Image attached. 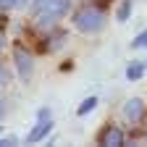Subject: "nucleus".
<instances>
[{"label":"nucleus","mask_w":147,"mask_h":147,"mask_svg":"<svg viewBox=\"0 0 147 147\" xmlns=\"http://www.w3.org/2000/svg\"><path fill=\"white\" fill-rule=\"evenodd\" d=\"M5 82V74H3V66H0V84Z\"/></svg>","instance_id":"f8f14e48"},{"label":"nucleus","mask_w":147,"mask_h":147,"mask_svg":"<svg viewBox=\"0 0 147 147\" xmlns=\"http://www.w3.org/2000/svg\"><path fill=\"white\" fill-rule=\"evenodd\" d=\"M95 105H97V97H87V100L79 105L76 113H79V116H87V113H92V110H95Z\"/></svg>","instance_id":"1a4fd4ad"},{"label":"nucleus","mask_w":147,"mask_h":147,"mask_svg":"<svg viewBox=\"0 0 147 147\" xmlns=\"http://www.w3.org/2000/svg\"><path fill=\"white\" fill-rule=\"evenodd\" d=\"M123 116H126L129 121H139V118L144 116V100H142V97H131V100L123 105Z\"/></svg>","instance_id":"7ed1b4c3"},{"label":"nucleus","mask_w":147,"mask_h":147,"mask_svg":"<svg viewBox=\"0 0 147 147\" xmlns=\"http://www.w3.org/2000/svg\"><path fill=\"white\" fill-rule=\"evenodd\" d=\"M100 144H105V147H121L123 144V131L116 129V126H108L105 131L100 134Z\"/></svg>","instance_id":"20e7f679"},{"label":"nucleus","mask_w":147,"mask_h":147,"mask_svg":"<svg viewBox=\"0 0 147 147\" xmlns=\"http://www.w3.org/2000/svg\"><path fill=\"white\" fill-rule=\"evenodd\" d=\"M129 16H131V0H123V3L118 5V13H116V18L123 24V21H129Z\"/></svg>","instance_id":"6e6552de"},{"label":"nucleus","mask_w":147,"mask_h":147,"mask_svg":"<svg viewBox=\"0 0 147 147\" xmlns=\"http://www.w3.org/2000/svg\"><path fill=\"white\" fill-rule=\"evenodd\" d=\"M66 11H68V0H40L37 3V24L47 26L58 18H63Z\"/></svg>","instance_id":"f257e3e1"},{"label":"nucleus","mask_w":147,"mask_h":147,"mask_svg":"<svg viewBox=\"0 0 147 147\" xmlns=\"http://www.w3.org/2000/svg\"><path fill=\"white\" fill-rule=\"evenodd\" d=\"M13 58H16V68H18V74H21V76H29L32 74V55L29 53H24V50H16L13 53Z\"/></svg>","instance_id":"423d86ee"},{"label":"nucleus","mask_w":147,"mask_h":147,"mask_svg":"<svg viewBox=\"0 0 147 147\" xmlns=\"http://www.w3.org/2000/svg\"><path fill=\"white\" fill-rule=\"evenodd\" d=\"M131 47H134V50H142V47H147V29H144L142 34H137V40L131 42Z\"/></svg>","instance_id":"9d476101"},{"label":"nucleus","mask_w":147,"mask_h":147,"mask_svg":"<svg viewBox=\"0 0 147 147\" xmlns=\"http://www.w3.org/2000/svg\"><path fill=\"white\" fill-rule=\"evenodd\" d=\"M50 129H53L50 118H40V123H37L32 131L26 134V142H40V139H45V137L50 134Z\"/></svg>","instance_id":"39448f33"},{"label":"nucleus","mask_w":147,"mask_h":147,"mask_svg":"<svg viewBox=\"0 0 147 147\" xmlns=\"http://www.w3.org/2000/svg\"><path fill=\"white\" fill-rule=\"evenodd\" d=\"M0 116H3V100H0Z\"/></svg>","instance_id":"ddd939ff"},{"label":"nucleus","mask_w":147,"mask_h":147,"mask_svg":"<svg viewBox=\"0 0 147 147\" xmlns=\"http://www.w3.org/2000/svg\"><path fill=\"white\" fill-rule=\"evenodd\" d=\"M0 131H3V129H0Z\"/></svg>","instance_id":"dca6fc26"},{"label":"nucleus","mask_w":147,"mask_h":147,"mask_svg":"<svg viewBox=\"0 0 147 147\" xmlns=\"http://www.w3.org/2000/svg\"><path fill=\"white\" fill-rule=\"evenodd\" d=\"M21 3H24V0H21ZM34 3H40V0H34Z\"/></svg>","instance_id":"4468645a"},{"label":"nucleus","mask_w":147,"mask_h":147,"mask_svg":"<svg viewBox=\"0 0 147 147\" xmlns=\"http://www.w3.org/2000/svg\"><path fill=\"white\" fill-rule=\"evenodd\" d=\"M74 24H76L79 32L84 34H95L105 26V13L97 11V8H82L76 16H74Z\"/></svg>","instance_id":"f03ea898"},{"label":"nucleus","mask_w":147,"mask_h":147,"mask_svg":"<svg viewBox=\"0 0 147 147\" xmlns=\"http://www.w3.org/2000/svg\"><path fill=\"white\" fill-rule=\"evenodd\" d=\"M144 68H147V61H144Z\"/></svg>","instance_id":"2eb2a0df"},{"label":"nucleus","mask_w":147,"mask_h":147,"mask_svg":"<svg viewBox=\"0 0 147 147\" xmlns=\"http://www.w3.org/2000/svg\"><path fill=\"white\" fill-rule=\"evenodd\" d=\"M21 0H0V8H16Z\"/></svg>","instance_id":"9b49d317"},{"label":"nucleus","mask_w":147,"mask_h":147,"mask_svg":"<svg viewBox=\"0 0 147 147\" xmlns=\"http://www.w3.org/2000/svg\"><path fill=\"white\" fill-rule=\"evenodd\" d=\"M142 74H144V63H137V61H134V63L126 66V79H129V82H137Z\"/></svg>","instance_id":"0eeeda50"}]
</instances>
